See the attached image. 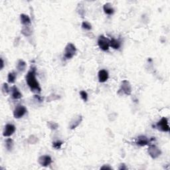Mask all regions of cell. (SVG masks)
Masks as SVG:
<instances>
[{
	"instance_id": "obj_1",
	"label": "cell",
	"mask_w": 170,
	"mask_h": 170,
	"mask_svg": "<svg viewBox=\"0 0 170 170\" xmlns=\"http://www.w3.org/2000/svg\"><path fill=\"white\" fill-rule=\"evenodd\" d=\"M26 82L28 85L31 90L33 92H41V86L36 78V67H31V69L27 73L26 77Z\"/></svg>"
},
{
	"instance_id": "obj_2",
	"label": "cell",
	"mask_w": 170,
	"mask_h": 170,
	"mask_svg": "<svg viewBox=\"0 0 170 170\" xmlns=\"http://www.w3.org/2000/svg\"><path fill=\"white\" fill-rule=\"evenodd\" d=\"M76 53V48L74 45L71 42H69L65 48L64 51V57L65 59H71L75 55Z\"/></svg>"
},
{
	"instance_id": "obj_3",
	"label": "cell",
	"mask_w": 170,
	"mask_h": 170,
	"mask_svg": "<svg viewBox=\"0 0 170 170\" xmlns=\"http://www.w3.org/2000/svg\"><path fill=\"white\" fill-rule=\"evenodd\" d=\"M156 128L158 130L163 132H169V126L168 124V119L165 117H163L156 125Z\"/></svg>"
},
{
	"instance_id": "obj_4",
	"label": "cell",
	"mask_w": 170,
	"mask_h": 170,
	"mask_svg": "<svg viewBox=\"0 0 170 170\" xmlns=\"http://www.w3.org/2000/svg\"><path fill=\"white\" fill-rule=\"evenodd\" d=\"M98 45L101 50L106 51L110 48V39L104 35H100L98 39Z\"/></svg>"
},
{
	"instance_id": "obj_5",
	"label": "cell",
	"mask_w": 170,
	"mask_h": 170,
	"mask_svg": "<svg viewBox=\"0 0 170 170\" xmlns=\"http://www.w3.org/2000/svg\"><path fill=\"white\" fill-rule=\"evenodd\" d=\"M148 152L152 159H156L161 156V151L158 146L151 144L148 149Z\"/></svg>"
},
{
	"instance_id": "obj_6",
	"label": "cell",
	"mask_w": 170,
	"mask_h": 170,
	"mask_svg": "<svg viewBox=\"0 0 170 170\" xmlns=\"http://www.w3.org/2000/svg\"><path fill=\"white\" fill-rule=\"evenodd\" d=\"M27 110L25 106L23 105H18L13 110V116L15 118L20 119L23 116L25 115L27 113Z\"/></svg>"
},
{
	"instance_id": "obj_7",
	"label": "cell",
	"mask_w": 170,
	"mask_h": 170,
	"mask_svg": "<svg viewBox=\"0 0 170 170\" xmlns=\"http://www.w3.org/2000/svg\"><path fill=\"white\" fill-rule=\"evenodd\" d=\"M120 91H121L123 94H126L127 96H129L132 93V86L128 80H122V82H121V85H120Z\"/></svg>"
},
{
	"instance_id": "obj_8",
	"label": "cell",
	"mask_w": 170,
	"mask_h": 170,
	"mask_svg": "<svg viewBox=\"0 0 170 170\" xmlns=\"http://www.w3.org/2000/svg\"><path fill=\"white\" fill-rule=\"evenodd\" d=\"M38 162L42 167H48L51 164L53 160L51 156L48 155H43L39 157L38 159Z\"/></svg>"
},
{
	"instance_id": "obj_9",
	"label": "cell",
	"mask_w": 170,
	"mask_h": 170,
	"mask_svg": "<svg viewBox=\"0 0 170 170\" xmlns=\"http://www.w3.org/2000/svg\"><path fill=\"white\" fill-rule=\"evenodd\" d=\"M16 126L12 124H7L5 125L3 131V136L4 137H9L12 136L16 132Z\"/></svg>"
},
{
	"instance_id": "obj_10",
	"label": "cell",
	"mask_w": 170,
	"mask_h": 170,
	"mask_svg": "<svg viewBox=\"0 0 170 170\" xmlns=\"http://www.w3.org/2000/svg\"><path fill=\"white\" fill-rule=\"evenodd\" d=\"M82 116L81 115H78L75 117H74L73 120L71 121V123H70L69 127L70 129L71 130H74L76 128H77L80 123L82 122Z\"/></svg>"
},
{
	"instance_id": "obj_11",
	"label": "cell",
	"mask_w": 170,
	"mask_h": 170,
	"mask_svg": "<svg viewBox=\"0 0 170 170\" xmlns=\"http://www.w3.org/2000/svg\"><path fill=\"white\" fill-rule=\"evenodd\" d=\"M10 92L11 94V97L15 100H18L22 98V94L16 86H13L11 88Z\"/></svg>"
},
{
	"instance_id": "obj_12",
	"label": "cell",
	"mask_w": 170,
	"mask_h": 170,
	"mask_svg": "<svg viewBox=\"0 0 170 170\" xmlns=\"http://www.w3.org/2000/svg\"><path fill=\"white\" fill-rule=\"evenodd\" d=\"M98 76L100 82H105L108 80L109 75H108V73L106 70L102 69L99 71L98 73Z\"/></svg>"
},
{
	"instance_id": "obj_13",
	"label": "cell",
	"mask_w": 170,
	"mask_h": 170,
	"mask_svg": "<svg viewBox=\"0 0 170 170\" xmlns=\"http://www.w3.org/2000/svg\"><path fill=\"white\" fill-rule=\"evenodd\" d=\"M149 142H150V140L145 136H140L138 137L136 140L137 145L140 146H145L148 145Z\"/></svg>"
},
{
	"instance_id": "obj_14",
	"label": "cell",
	"mask_w": 170,
	"mask_h": 170,
	"mask_svg": "<svg viewBox=\"0 0 170 170\" xmlns=\"http://www.w3.org/2000/svg\"><path fill=\"white\" fill-rule=\"evenodd\" d=\"M20 21L23 26H29L31 24V19L29 16L22 13L20 15Z\"/></svg>"
},
{
	"instance_id": "obj_15",
	"label": "cell",
	"mask_w": 170,
	"mask_h": 170,
	"mask_svg": "<svg viewBox=\"0 0 170 170\" xmlns=\"http://www.w3.org/2000/svg\"><path fill=\"white\" fill-rule=\"evenodd\" d=\"M103 11L108 16H112L114 13V9L110 3H106L103 5Z\"/></svg>"
},
{
	"instance_id": "obj_16",
	"label": "cell",
	"mask_w": 170,
	"mask_h": 170,
	"mask_svg": "<svg viewBox=\"0 0 170 170\" xmlns=\"http://www.w3.org/2000/svg\"><path fill=\"white\" fill-rule=\"evenodd\" d=\"M121 45L122 43L119 39H114V38H112L111 39H110V47H111L114 49H119L120 48Z\"/></svg>"
},
{
	"instance_id": "obj_17",
	"label": "cell",
	"mask_w": 170,
	"mask_h": 170,
	"mask_svg": "<svg viewBox=\"0 0 170 170\" xmlns=\"http://www.w3.org/2000/svg\"><path fill=\"white\" fill-rule=\"evenodd\" d=\"M27 67V64L22 59H20L18 62V65H17V69L19 72L20 73H23L25 71Z\"/></svg>"
},
{
	"instance_id": "obj_18",
	"label": "cell",
	"mask_w": 170,
	"mask_h": 170,
	"mask_svg": "<svg viewBox=\"0 0 170 170\" xmlns=\"http://www.w3.org/2000/svg\"><path fill=\"white\" fill-rule=\"evenodd\" d=\"M21 33L22 35H23L25 37H29L33 34L31 29L29 26H23L21 29Z\"/></svg>"
},
{
	"instance_id": "obj_19",
	"label": "cell",
	"mask_w": 170,
	"mask_h": 170,
	"mask_svg": "<svg viewBox=\"0 0 170 170\" xmlns=\"http://www.w3.org/2000/svg\"><path fill=\"white\" fill-rule=\"evenodd\" d=\"M17 78V74L14 72L9 73L7 75V81L10 84H13L16 82Z\"/></svg>"
},
{
	"instance_id": "obj_20",
	"label": "cell",
	"mask_w": 170,
	"mask_h": 170,
	"mask_svg": "<svg viewBox=\"0 0 170 170\" xmlns=\"http://www.w3.org/2000/svg\"><path fill=\"white\" fill-rule=\"evenodd\" d=\"M13 146L14 143L11 138H7L5 140V148L8 151L11 152L13 150Z\"/></svg>"
},
{
	"instance_id": "obj_21",
	"label": "cell",
	"mask_w": 170,
	"mask_h": 170,
	"mask_svg": "<svg viewBox=\"0 0 170 170\" xmlns=\"http://www.w3.org/2000/svg\"><path fill=\"white\" fill-rule=\"evenodd\" d=\"M1 91H2V93H3V95H7L8 94H9L10 91H11V89L9 88V85H8L7 83H6V82H4L2 85V87H1Z\"/></svg>"
},
{
	"instance_id": "obj_22",
	"label": "cell",
	"mask_w": 170,
	"mask_h": 170,
	"mask_svg": "<svg viewBox=\"0 0 170 170\" xmlns=\"http://www.w3.org/2000/svg\"><path fill=\"white\" fill-rule=\"evenodd\" d=\"M47 126L51 130H56L59 128V124L55 122H47Z\"/></svg>"
},
{
	"instance_id": "obj_23",
	"label": "cell",
	"mask_w": 170,
	"mask_h": 170,
	"mask_svg": "<svg viewBox=\"0 0 170 170\" xmlns=\"http://www.w3.org/2000/svg\"><path fill=\"white\" fill-rule=\"evenodd\" d=\"M82 28L84 29V30L86 31H90L92 29V25L88 21H83L82 23V25H81Z\"/></svg>"
},
{
	"instance_id": "obj_24",
	"label": "cell",
	"mask_w": 170,
	"mask_h": 170,
	"mask_svg": "<svg viewBox=\"0 0 170 170\" xmlns=\"http://www.w3.org/2000/svg\"><path fill=\"white\" fill-rule=\"evenodd\" d=\"M63 142L61 140H57V141H55L53 142L52 146L53 148H54L56 150H59V149L61 148V146H62Z\"/></svg>"
},
{
	"instance_id": "obj_25",
	"label": "cell",
	"mask_w": 170,
	"mask_h": 170,
	"mask_svg": "<svg viewBox=\"0 0 170 170\" xmlns=\"http://www.w3.org/2000/svg\"><path fill=\"white\" fill-rule=\"evenodd\" d=\"M77 11L78 13V14L80 15L82 17L84 16V15L85 13V10H84V6L82 4L80 3L78 4V7H77Z\"/></svg>"
},
{
	"instance_id": "obj_26",
	"label": "cell",
	"mask_w": 170,
	"mask_h": 170,
	"mask_svg": "<svg viewBox=\"0 0 170 170\" xmlns=\"http://www.w3.org/2000/svg\"><path fill=\"white\" fill-rule=\"evenodd\" d=\"M27 141H28L29 144H35L38 142V138H37V137H36L35 136L31 135L28 138V140H27Z\"/></svg>"
},
{
	"instance_id": "obj_27",
	"label": "cell",
	"mask_w": 170,
	"mask_h": 170,
	"mask_svg": "<svg viewBox=\"0 0 170 170\" xmlns=\"http://www.w3.org/2000/svg\"><path fill=\"white\" fill-rule=\"evenodd\" d=\"M79 94L80 95L81 98L82 99V101H83L84 102H87V101H88V94H87V92H86V91H84V90L80 91Z\"/></svg>"
},
{
	"instance_id": "obj_28",
	"label": "cell",
	"mask_w": 170,
	"mask_h": 170,
	"mask_svg": "<svg viewBox=\"0 0 170 170\" xmlns=\"http://www.w3.org/2000/svg\"><path fill=\"white\" fill-rule=\"evenodd\" d=\"M60 98V97L58 95H55V94H51L50 96H49L47 98V102H51L53 101H57V100H59Z\"/></svg>"
},
{
	"instance_id": "obj_29",
	"label": "cell",
	"mask_w": 170,
	"mask_h": 170,
	"mask_svg": "<svg viewBox=\"0 0 170 170\" xmlns=\"http://www.w3.org/2000/svg\"><path fill=\"white\" fill-rule=\"evenodd\" d=\"M128 168H127L126 165H125L124 163H121L120 167H119V168H118V169H120V170H126Z\"/></svg>"
},
{
	"instance_id": "obj_30",
	"label": "cell",
	"mask_w": 170,
	"mask_h": 170,
	"mask_svg": "<svg viewBox=\"0 0 170 170\" xmlns=\"http://www.w3.org/2000/svg\"><path fill=\"white\" fill-rule=\"evenodd\" d=\"M34 97H35V98L36 100H37V101L40 102V103H41V102H42V98L41 96H39V95H35V96H34Z\"/></svg>"
},
{
	"instance_id": "obj_31",
	"label": "cell",
	"mask_w": 170,
	"mask_h": 170,
	"mask_svg": "<svg viewBox=\"0 0 170 170\" xmlns=\"http://www.w3.org/2000/svg\"><path fill=\"white\" fill-rule=\"evenodd\" d=\"M101 169H112V168L110 166H109V165H105L101 167Z\"/></svg>"
},
{
	"instance_id": "obj_32",
	"label": "cell",
	"mask_w": 170,
	"mask_h": 170,
	"mask_svg": "<svg viewBox=\"0 0 170 170\" xmlns=\"http://www.w3.org/2000/svg\"><path fill=\"white\" fill-rule=\"evenodd\" d=\"M0 61H1V66H0V69L2 70L4 67V61H3V59H2V58L0 59Z\"/></svg>"
}]
</instances>
